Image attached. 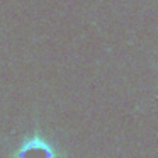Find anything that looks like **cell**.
Wrapping results in <instances>:
<instances>
[{
  "instance_id": "cell-1",
  "label": "cell",
  "mask_w": 158,
  "mask_h": 158,
  "mask_svg": "<svg viewBox=\"0 0 158 158\" xmlns=\"http://www.w3.org/2000/svg\"><path fill=\"white\" fill-rule=\"evenodd\" d=\"M15 156L17 158H56V151L53 148V144L48 139H44L41 134H32L27 139L22 141Z\"/></svg>"
}]
</instances>
